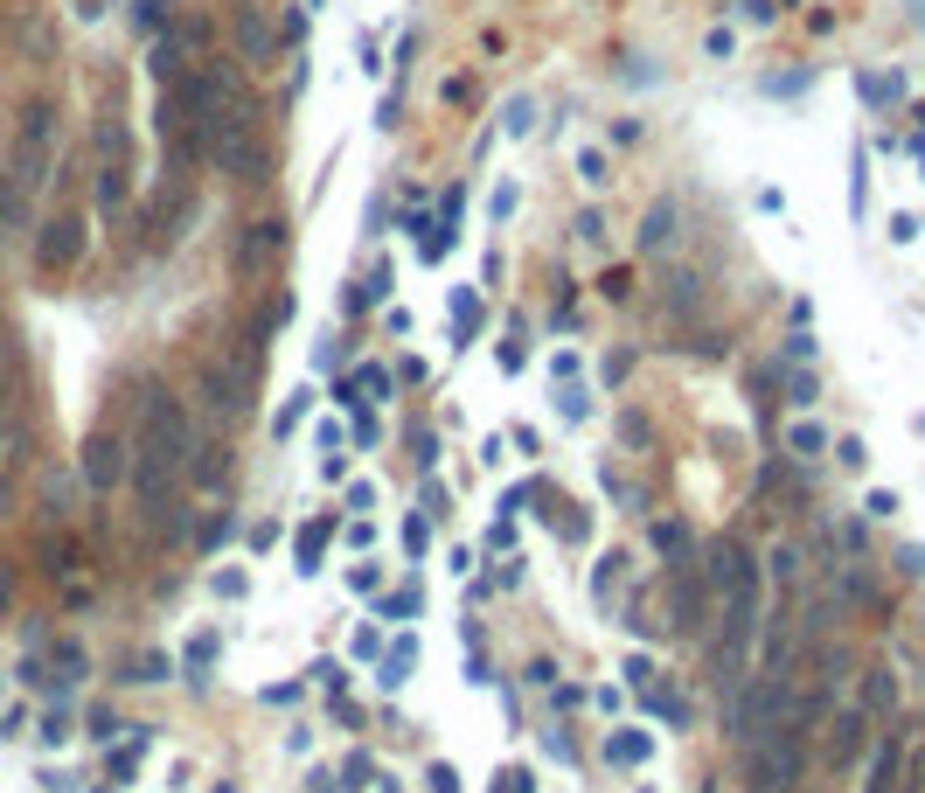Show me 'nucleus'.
<instances>
[{
	"mask_svg": "<svg viewBox=\"0 0 925 793\" xmlns=\"http://www.w3.org/2000/svg\"><path fill=\"white\" fill-rule=\"evenodd\" d=\"M195 439H188V411L147 383L140 390V446H133V487H140V515L154 536H174V487H181V467H188Z\"/></svg>",
	"mask_w": 925,
	"mask_h": 793,
	"instance_id": "obj_1",
	"label": "nucleus"
},
{
	"mask_svg": "<svg viewBox=\"0 0 925 793\" xmlns=\"http://www.w3.org/2000/svg\"><path fill=\"white\" fill-rule=\"evenodd\" d=\"M759 613H766V571L731 536V543H717V564H710V661H717V682L745 675V654L759 640Z\"/></svg>",
	"mask_w": 925,
	"mask_h": 793,
	"instance_id": "obj_2",
	"label": "nucleus"
},
{
	"mask_svg": "<svg viewBox=\"0 0 925 793\" xmlns=\"http://www.w3.org/2000/svg\"><path fill=\"white\" fill-rule=\"evenodd\" d=\"M126 181H133V133H126V119H105L98 126V202L119 209Z\"/></svg>",
	"mask_w": 925,
	"mask_h": 793,
	"instance_id": "obj_3",
	"label": "nucleus"
},
{
	"mask_svg": "<svg viewBox=\"0 0 925 793\" xmlns=\"http://www.w3.org/2000/svg\"><path fill=\"white\" fill-rule=\"evenodd\" d=\"M84 258V216H56L42 237H35V265L42 272H70Z\"/></svg>",
	"mask_w": 925,
	"mask_h": 793,
	"instance_id": "obj_4",
	"label": "nucleus"
},
{
	"mask_svg": "<svg viewBox=\"0 0 925 793\" xmlns=\"http://www.w3.org/2000/svg\"><path fill=\"white\" fill-rule=\"evenodd\" d=\"M21 467H28V425H21V411L7 404V411H0V508H7Z\"/></svg>",
	"mask_w": 925,
	"mask_h": 793,
	"instance_id": "obj_5",
	"label": "nucleus"
},
{
	"mask_svg": "<svg viewBox=\"0 0 925 793\" xmlns=\"http://www.w3.org/2000/svg\"><path fill=\"white\" fill-rule=\"evenodd\" d=\"M334 397H341L348 411L383 404V397H390V369H383V362H362V369H348V376H341V390H334Z\"/></svg>",
	"mask_w": 925,
	"mask_h": 793,
	"instance_id": "obj_6",
	"label": "nucleus"
},
{
	"mask_svg": "<svg viewBox=\"0 0 925 793\" xmlns=\"http://www.w3.org/2000/svg\"><path fill=\"white\" fill-rule=\"evenodd\" d=\"M633 696H640V710H647V717H661L668 731H682V724H689V703H682V696H675L654 668H647V682H633Z\"/></svg>",
	"mask_w": 925,
	"mask_h": 793,
	"instance_id": "obj_7",
	"label": "nucleus"
},
{
	"mask_svg": "<svg viewBox=\"0 0 925 793\" xmlns=\"http://www.w3.org/2000/svg\"><path fill=\"white\" fill-rule=\"evenodd\" d=\"M460 209H466V195H460V188H446V195H439V223H432V244L418 251L425 265H439V258H446V251L460 244Z\"/></svg>",
	"mask_w": 925,
	"mask_h": 793,
	"instance_id": "obj_8",
	"label": "nucleus"
},
{
	"mask_svg": "<svg viewBox=\"0 0 925 793\" xmlns=\"http://www.w3.org/2000/svg\"><path fill=\"white\" fill-rule=\"evenodd\" d=\"M119 474H126V453H119L112 432H98V439L84 446V480H91V487H112Z\"/></svg>",
	"mask_w": 925,
	"mask_h": 793,
	"instance_id": "obj_9",
	"label": "nucleus"
},
{
	"mask_svg": "<svg viewBox=\"0 0 925 793\" xmlns=\"http://www.w3.org/2000/svg\"><path fill=\"white\" fill-rule=\"evenodd\" d=\"M202 390H209V404H216L223 418H237V411H244V376H230L223 362H209V369H202Z\"/></svg>",
	"mask_w": 925,
	"mask_h": 793,
	"instance_id": "obj_10",
	"label": "nucleus"
},
{
	"mask_svg": "<svg viewBox=\"0 0 925 793\" xmlns=\"http://www.w3.org/2000/svg\"><path fill=\"white\" fill-rule=\"evenodd\" d=\"M898 766H905V745H898V738H884V745H877V759H870V787H863V793H898Z\"/></svg>",
	"mask_w": 925,
	"mask_h": 793,
	"instance_id": "obj_11",
	"label": "nucleus"
},
{
	"mask_svg": "<svg viewBox=\"0 0 925 793\" xmlns=\"http://www.w3.org/2000/svg\"><path fill=\"white\" fill-rule=\"evenodd\" d=\"M411 661H418V640H390V647H383V675H376V682H383V689H404V682H411Z\"/></svg>",
	"mask_w": 925,
	"mask_h": 793,
	"instance_id": "obj_12",
	"label": "nucleus"
},
{
	"mask_svg": "<svg viewBox=\"0 0 925 793\" xmlns=\"http://www.w3.org/2000/svg\"><path fill=\"white\" fill-rule=\"evenodd\" d=\"M320 550H327V522H307V529L293 536V571H300V578L320 571Z\"/></svg>",
	"mask_w": 925,
	"mask_h": 793,
	"instance_id": "obj_13",
	"label": "nucleus"
},
{
	"mask_svg": "<svg viewBox=\"0 0 925 793\" xmlns=\"http://www.w3.org/2000/svg\"><path fill=\"white\" fill-rule=\"evenodd\" d=\"M856 91H863L870 105H898V98H905V77H898V70H863Z\"/></svg>",
	"mask_w": 925,
	"mask_h": 793,
	"instance_id": "obj_14",
	"label": "nucleus"
},
{
	"mask_svg": "<svg viewBox=\"0 0 925 793\" xmlns=\"http://www.w3.org/2000/svg\"><path fill=\"white\" fill-rule=\"evenodd\" d=\"M279 258V223H251V237L237 244V265H265Z\"/></svg>",
	"mask_w": 925,
	"mask_h": 793,
	"instance_id": "obj_15",
	"label": "nucleus"
},
{
	"mask_svg": "<svg viewBox=\"0 0 925 793\" xmlns=\"http://www.w3.org/2000/svg\"><path fill=\"white\" fill-rule=\"evenodd\" d=\"M786 453H793V460H821V453H828V432H821V425H807V418H800V425H793V432H786Z\"/></svg>",
	"mask_w": 925,
	"mask_h": 793,
	"instance_id": "obj_16",
	"label": "nucleus"
},
{
	"mask_svg": "<svg viewBox=\"0 0 925 793\" xmlns=\"http://www.w3.org/2000/svg\"><path fill=\"white\" fill-rule=\"evenodd\" d=\"M606 759H613V766H640V759H647V731H613V738H606Z\"/></svg>",
	"mask_w": 925,
	"mask_h": 793,
	"instance_id": "obj_17",
	"label": "nucleus"
},
{
	"mask_svg": "<svg viewBox=\"0 0 925 793\" xmlns=\"http://www.w3.org/2000/svg\"><path fill=\"white\" fill-rule=\"evenodd\" d=\"M383 300H390V265H376V272L348 293V307H383Z\"/></svg>",
	"mask_w": 925,
	"mask_h": 793,
	"instance_id": "obj_18",
	"label": "nucleus"
},
{
	"mask_svg": "<svg viewBox=\"0 0 925 793\" xmlns=\"http://www.w3.org/2000/svg\"><path fill=\"white\" fill-rule=\"evenodd\" d=\"M216 647H223L216 634H195V640H188V675H195V682H202V675L216 668Z\"/></svg>",
	"mask_w": 925,
	"mask_h": 793,
	"instance_id": "obj_19",
	"label": "nucleus"
},
{
	"mask_svg": "<svg viewBox=\"0 0 925 793\" xmlns=\"http://www.w3.org/2000/svg\"><path fill=\"white\" fill-rule=\"evenodd\" d=\"M404 550L425 564V550H432V522H425V515H404Z\"/></svg>",
	"mask_w": 925,
	"mask_h": 793,
	"instance_id": "obj_20",
	"label": "nucleus"
},
{
	"mask_svg": "<svg viewBox=\"0 0 925 793\" xmlns=\"http://www.w3.org/2000/svg\"><path fill=\"white\" fill-rule=\"evenodd\" d=\"M466 334H473V286L453 293V341H460V348H466Z\"/></svg>",
	"mask_w": 925,
	"mask_h": 793,
	"instance_id": "obj_21",
	"label": "nucleus"
},
{
	"mask_svg": "<svg viewBox=\"0 0 925 793\" xmlns=\"http://www.w3.org/2000/svg\"><path fill=\"white\" fill-rule=\"evenodd\" d=\"M668 223H675V209H654L647 230H640V251H661V244H668Z\"/></svg>",
	"mask_w": 925,
	"mask_h": 793,
	"instance_id": "obj_22",
	"label": "nucleus"
},
{
	"mask_svg": "<svg viewBox=\"0 0 925 793\" xmlns=\"http://www.w3.org/2000/svg\"><path fill=\"white\" fill-rule=\"evenodd\" d=\"M654 550L682 557V550H689V529H682V522H654Z\"/></svg>",
	"mask_w": 925,
	"mask_h": 793,
	"instance_id": "obj_23",
	"label": "nucleus"
},
{
	"mask_svg": "<svg viewBox=\"0 0 925 793\" xmlns=\"http://www.w3.org/2000/svg\"><path fill=\"white\" fill-rule=\"evenodd\" d=\"M307 404H313V383H307V390H293V397H286V411H279V432H293V425L307 418Z\"/></svg>",
	"mask_w": 925,
	"mask_h": 793,
	"instance_id": "obj_24",
	"label": "nucleus"
},
{
	"mask_svg": "<svg viewBox=\"0 0 925 793\" xmlns=\"http://www.w3.org/2000/svg\"><path fill=\"white\" fill-rule=\"evenodd\" d=\"M425 787H432V793H460V773H453L446 759H432V766H425Z\"/></svg>",
	"mask_w": 925,
	"mask_h": 793,
	"instance_id": "obj_25",
	"label": "nucleus"
},
{
	"mask_svg": "<svg viewBox=\"0 0 925 793\" xmlns=\"http://www.w3.org/2000/svg\"><path fill=\"white\" fill-rule=\"evenodd\" d=\"M376 439H383V425H376V411H355V446H362V453H376Z\"/></svg>",
	"mask_w": 925,
	"mask_h": 793,
	"instance_id": "obj_26",
	"label": "nucleus"
},
{
	"mask_svg": "<svg viewBox=\"0 0 925 793\" xmlns=\"http://www.w3.org/2000/svg\"><path fill=\"white\" fill-rule=\"evenodd\" d=\"M578 174H585L592 188H599V181H613V174H606V154H599V147H585V154H578Z\"/></svg>",
	"mask_w": 925,
	"mask_h": 793,
	"instance_id": "obj_27",
	"label": "nucleus"
},
{
	"mask_svg": "<svg viewBox=\"0 0 925 793\" xmlns=\"http://www.w3.org/2000/svg\"><path fill=\"white\" fill-rule=\"evenodd\" d=\"M348 654H355V661H376V654H383V634H376V627H362V634L348 640Z\"/></svg>",
	"mask_w": 925,
	"mask_h": 793,
	"instance_id": "obj_28",
	"label": "nucleus"
},
{
	"mask_svg": "<svg viewBox=\"0 0 925 793\" xmlns=\"http://www.w3.org/2000/svg\"><path fill=\"white\" fill-rule=\"evenodd\" d=\"M133 682H167V661H160V654H140V661H133Z\"/></svg>",
	"mask_w": 925,
	"mask_h": 793,
	"instance_id": "obj_29",
	"label": "nucleus"
},
{
	"mask_svg": "<svg viewBox=\"0 0 925 793\" xmlns=\"http://www.w3.org/2000/svg\"><path fill=\"white\" fill-rule=\"evenodd\" d=\"M355 56H362V77H383V49H376V35H362Z\"/></svg>",
	"mask_w": 925,
	"mask_h": 793,
	"instance_id": "obj_30",
	"label": "nucleus"
},
{
	"mask_svg": "<svg viewBox=\"0 0 925 793\" xmlns=\"http://www.w3.org/2000/svg\"><path fill=\"white\" fill-rule=\"evenodd\" d=\"M501 369H508V376L522 369V327H508V341H501Z\"/></svg>",
	"mask_w": 925,
	"mask_h": 793,
	"instance_id": "obj_31",
	"label": "nucleus"
},
{
	"mask_svg": "<svg viewBox=\"0 0 925 793\" xmlns=\"http://www.w3.org/2000/svg\"><path fill=\"white\" fill-rule=\"evenodd\" d=\"M383 613H390V620H411V613H418V592H390Z\"/></svg>",
	"mask_w": 925,
	"mask_h": 793,
	"instance_id": "obj_32",
	"label": "nucleus"
},
{
	"mask_svg": "<svg viewBox=\"0 0 925 793\" xmlns=\"http://www.w3.org/2000/svg\"><path fill=\"white\" fill-rule=\"evenodd\" d=\"M160 21H167V7L160 0H140V35H160Z\"/></svg>",
	"mask_w": 925,
	"mask_h": 793,
	"instance_id": "obj_33",
	"label": "nucleus"
},
{
	"mask_svg": "<svg viewBox=\"0 0 925 793\" xmlns=\"http://www.w3.org/2000/svg\"><path fill=\"white\" fill-rule=\"evenodd\" d=\"M557 411H564V418L578 425V418H585V390H571V383H564V397H557Z\"/></svg>",
	"mask_w": 925,
	"mask_h": 793,
	"instance_id": "obj_34",
	"label": "nucleus"
},
{
	"mask_svg": "<svg viewBox=\"0 0 925 793\" xmlns=\"http://www.w3.org/2000/svg\"><path fill=\"white\" fill-rule=\"evenodd\" d=\"M863 508H870V515H898V494H891V487H870V501H863Z\"/></svg>",
	"mask_w": 925,
	"mask_h": 793,
	"instance_id": "obj_35",
	"label": "nucleus"
},
{
	"mask_svg": "<svg viewBox=\"0 0 925 793\" xmlns=\"http://www.w3.org/2000/svg\"><path fill=\"white\" fill-rule=\"evenodd\" d=\"M348 585H355V592H376V585H383V571H376V564H355V571H348Z\"/></svg>",
	"mask_w": 925,
	"mask_h": 793,
	"instance_id": "obj_36",
	"label": "nucleus"
},
{
	"mask_svg": "<svg viewBox=\"0 0 925 793\" xmlns=\"http://www.w3.org/2000/svg\"><path fill=\"white\" fill-rule=\"evenodd\" d=\"M369 773H376V766H369V752H355V759H348V766H341V780H348V787H362V780H369Z\"/></svg>",
	"mask_w": 925,
	"mask_h": 793,
	"instance_id": "obj_37",
	"label": "nucleus"
},
{
	"mask_svg": "<svg viewBox=\"0 0 925 793\" xmlns=\"http://www.w3.org/2000/svg\"><path fill=\"white\" fill-rule=\"evenodd\" d=\"M529 112H536V105H529V98H515V105H508V133H529Z\"/></svg>",
	"mask_w": 925,
	"mask_h": 793,
	"instance_id": "obj_38",
	"label": "nucleus"
},
{
	"mask_svg": "<svg viewBox=\"0 0 925 793\" xmlns=\"http://www.w3.org/2000/svg\"><path fill=\"white\" fill-rule=\"evenodd\" d=\"M216 592L223 599H244V571H216Z\"/></svg>",
	"mask_w": 925,
	"mask_h": 793,
	"instance_id": "obj_39",
	"label": "nucleus"
},
{
	"mask_svg": "<svg viewBox=\"0 0 925 793\" xmlns=\"http://www.w3.org/2000/svg\"><path fill=\"white\" fill-rule=\"evenodd\" d=\"M313 675H320V689H341L348 675H341V661H313Z\"/></svg>",
	"mask_w": 925,
	"mask_h": 793,
	"instance_id": "obj_40",
	"label": "nucleus"
},
{
	"mask_svg": "<svg viewBox=\"0 0 925 793\" xmlns=\"http://www.w3.org/2000/svg\"><path fill=\"white\" fill-rule=\"evenodd\" d=\"M905 571H912V578H925V543H912V550H905Z\"/></svg>",
	"mask_w": 925,
	"mask_h": 793,
	"instance_id": "obj_41",
	"label": "nucleus"
},
{
	"mask_svg": "<svg viewBox=\"0 0 925 793\" xmlns=\"http://www.w3.org/2000/svg\"><path fill=\"white\" fill-rule=\"evenodd\" d=\"M105 7H112V0H84V7H77V14H105Z\"/></svg>",
	"mask_w": 925,
	"mask_h": 793,
	"instance_id": "obj_42",
	"label": "nucleus"
},
{
	"mask_svg": "<svg viewBox=\"0 0 925 793\" xmlns=\"http://www.w3.org/2000/svg\"><path fill=\"white\" fill-rule=\"evenodd\" d=\"M919 432H925V418H919Z\"/></svg>",
	"mask_w": 925,
	"mask_h": 793,
	"instance_id": "obj_43",
	"label": "nucleus"
}]
</instances>
